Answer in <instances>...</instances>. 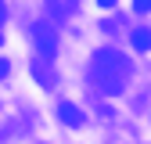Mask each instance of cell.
Here are the masks:
<instances>
[{"mask_svg": "<svg viewBox=\"0 0 151 144\" xmlns=\"http://www.w3.org/2000/svg\"><path fill=\"white\" fill-rule=\"evenodd\" d=\"M90 72H93V83H97L108 97H115V94H122V86H126L129 61L122 58L115 47H104V50H97V54H93Z\"/></svg>", "mask_w": 151, "mask_h": 144, "instance_id": "1", "label": "cell"}, {"mask_svg": "<svg viewBox=\"0 0 151 144\" xmlns=\"http://www.w3.org/2000/svg\"><path fill=\"white\" fill-rule=\"evenodd\" d=\"M32 43H36V50L40 54H54L58 50V36H54V29L50 25H32Z\"/></svg>", "mask_w": 151, "mask_h": 144, "instance_id": "2", "label": "cell"}, {"mask_svg": "<svg viewBox=\"0 0 151 144\" xmlns=\"http://www.w3.org/2000/svg\"><path fill=\"white\" fill-rule=\"evenodd\" d=\"M58 119H61L65 126H79V122H83V112H79L72 101H58Z\"/></svg>", "mask_w": 151, "mask_h": 144, "instance_id": "3", "label": "cell"}, {"mask_svg": "<svg viewBox=\"0 0 151 144\" xmlns=\"http://www.w3.org/2000/svg\"><path fill=\"white\" fill-rule=\"evenodd\" d=\"M129 43H133V50H151V29H133L129 32Z\"/></svg>", "mask_w": 151, "mask_h": 144, "instance_id": "4", "label": "cell"}, {"mask_svg": "<svg viewBox=\"0 0 151 144\" xmlns=\"http://www.w3.org/2000/svg\"><path fill=\"white\" fill-rule=\"evenodd\" d=\"M133 11H151V0H140V4H133Z\"/></svg>", "mask_w": 151, "mask_h": 144, "instance_id": "5", "label": "cell"}, {"mask_svg": "<svg viewBox=\"0 0 151 144\" xmlns=\"http://www.w3.org/2000/svg\"><path fill=\"white\" fill-rule=\"evenodd\" d=\"M7 68H11L7 61H0V79H4V76H7Z\"/></svg>", "mask_w": 151, "mask_h": 144, "instance_id": "6", "label": "cell"}, {"mask_svg": "<svg viewBox=\"0 0 151 144\" xmlns=\"http://www.w3.org/2000/svg\"><path fill=\"white\" fill-rule=\"evenodd\" d=\"M0 18H4V4H0Z\"/></svg>", "mask_w": 151, "mask_h": 144, "instance_id": "7", "label": "cell"}, {"mask_svg": "<svg viewBox=\"0 0 151 144\" xmlns=\"http://www.w3.org/2000/svg\"><path fill=\"white\" fill-rule=\"evenodd\" d=\"M0 40H4V36H0Z\"/></svg>", "mask_w": 151, "mask_h": 144, "instance_id": "8", "label": "cell"}]
</instances>
